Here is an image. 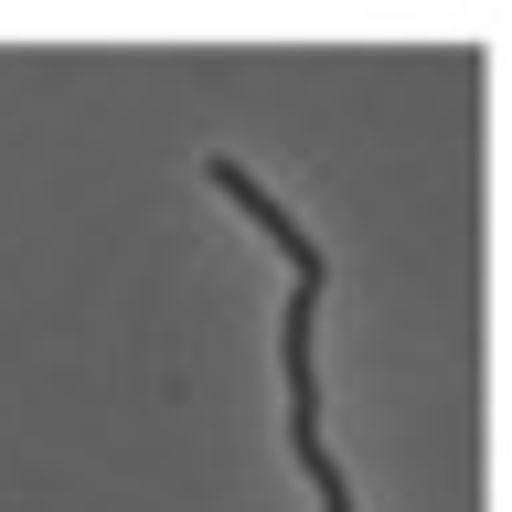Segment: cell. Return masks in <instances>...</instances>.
Listing matches in <instances>:
<instances>
[{
  "label": "cell",
  "instance_id": "cell-1",
  "mask_svg": "<svg viewBox=\"0 0 512 512\" xmlns=\"http://www.w3.org/2000/svg\"><path fill=\"white\" fill-rule=\"evenodd\" d=\"M203 182H214L224 203H235V214H246L256 235L288 256V320H278V363H288V448H299V470H310L320 512H363V502H352V480H342V459L320 448V363H310V331H320V278H331V267H320L310 224L288 214V203L256 182L246 160H224V150H214V160H203Z\"/></svg>",
  "mask_w": 512,
  "mask_h": 512
}]
</instances>
